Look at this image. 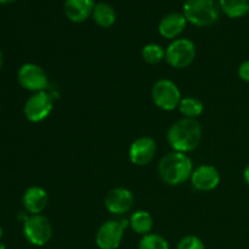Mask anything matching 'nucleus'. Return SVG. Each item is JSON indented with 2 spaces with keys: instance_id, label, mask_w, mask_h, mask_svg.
<instances>
[{
  "instance_id": "1",
  "label": "nucleus",
  "mask_w": 249,
  "mask_h": 249,
  "mask_svg": "<svg viewBox=\"0 0 249 249\" xmlns=\"http://www.w3.org/2000/svg\"><path fill=\"white\" fill-rule=\"evenodd\" d=\"M170 147L177 152L187 153L196 150L202 140V126L196 119L182 118L172 124L167 134Z\"/></svg>"
},
{
  "instance_id": "2",
  "label": "nucleus",
  "mask_w": 249,
  "mask_h": 249,
  "mask_svg": "<svg viewBox=\"0 0 249 249\" xmlns=\"http://www.w3.org/2000/svg\"><path fill=\"white\" fill-rule=\"evenodd\" d=\"M158 173L160 177L165 184L170 186H178L182 182L191 179L194 173V164L192 160L186 153L173 152L167 153L160 160L158 164Z\"/></svg>"
},
{
  "instance_id": "3",
  "label": "nucleus",
  "mask_w": 249,
  "mask_h": 249,
  "mask_svg": "<svg viewBox=\"0 0 249 249\" xmlns=\"http://www.w3.org/2000/svg\"><path fill=\"white\" fill-rule=\"evenodd\" d=\"M220 6L216 0H185L184 16L197 27H209L216 23Z\"/></svg>"
},
{
  "instance_id": "4",
  "label": "nucleus",
  "mask_w": 249,
  "mask_h": 249,
  "mask_svg": "<svg viewBox=\"0 0 249 249\" xmlns=\"http://www.w3.org/2000/svg\"><path fill=\"white\" fill-rule=\"evenodd\" d=\"M23 233L31 245L45 246L53 237V226L50 220L41 214H33L23 223Z\"/></svg>"
},
{
  "instance_id": "5",
  "label": "nucleus",
  "mask_w": 249,
  "mask_h": 249,
  "mask_svg": "<svg viewBox=\"0 0 249 249\" xmlns=\"http://www.w3.org/2000/svg\"><path fill=\"white\" fill-rule=\"evenodd\" d=\"M196 57V45L192 40L179 38L173 40L165 50V61L174 68H186Z\"/></svg>"
},
{
  "instance_id": "6",
  "label": "nucleus",
  "mask_w": 249,
  "mask_h": 249,
  "mask_svg": "<svg viewBox=\"0 0 249 249\" xmlns=\"http://www.w3.org/2000/svg\"><path fill=\"white\" fill-rule=\"evenodd\" d=\"M152 100L158 108L163 111H173L179 107L181 92L174 82L169 79H160L152 87Z\"/></svg>"
},
{
  "instance_id": "7",
  "label": "nucleus",
  "mask_w": 249,
  "mask_h": 249,
  "mask_svg": "<svg viewBox=\"0 0 249 249\" xmlns=\"http://www.w3.org/2000/svg\"><path fill=\"white\" fill-rule=\"evenodd\" d=\"M129 225L125 219L108 220L102 224L96 232V245L100 249H117L123 240L124 230Z\"/></svg>"
},
{
  "instance_id": "8",
  "label": "nucleus",
  "mask_w": 249,
  "mask_h": 249,
  "mask_svg": "<svg viewBox=\"0 0 249 249\" xmlns=\"http://www.w3.org/2000/svg\"><path fill=\"white\" fill-rule=\"evenodd\" d=\"M53 102L46 91L34 92L24 104V116L32 123H39L48 118L53 112Z\"/></svg>"
},
{
  "instance_id": "9",
  "label": "nucleus",
  "mask_w": 249,
  "mask_h": 249,
  "mask_svg": "<svg viewBox=\"0 0 249 249\" xmlns=\"http://www.w3.org/2000/svg\"><path fill=\"white\" fill-rule=\"evenodd\" d=\"M17 80L23 89L38 92L45 91L49 84L45 71L36 63H24L17 72Z\"/></svg>"
},
{
  "instance_id": "10",
  "label": "nucleus",
  "mask_w": 249,
  "mask_h": 249,
  "mask_svg": "<svg viewBox=\"0 0 249 249\" xmlns=\"http://www.w3.org/2000/svg\"><path fill=\"white\" fill-rule=\"evenodd\" d=\"M156 151H157L156 141L150 136H141L130 145L129 158H130L133 164L143 167V165H147L152 162Z\"/></svg>"
},
{
  "instance_id": "11",
  "label": "nucleus",
  "mask_w": 249,
  "mask_h": 249,
  "mask_svg": "<svg viewBox=\"0 0 249 249\" xmlns=\"http://www.w3.org/2000/svg\"><path fill=\"white\" fill-rule=\"evenodd\" d=\"M134 204V195L125 187H114L109 190L105 198L107 211L116 215L128 213Z\"/></svg>"
},
{
  "instance_id": "12",
  "label": "nucleus",
  "mask_w": 249,
  "mask_h": 249,
  "mask_svg": "<svg viewBox=\"0 0 249 249\" xmlns=\"http://www.w3.org/2000/svg\"><path fill=\"white\" fill-rule=\"evenodd\" d=\"M191 182L192 186L198 191H212L220 182V174L213 165L204 164L194 170Z\"/></svg>"
},
{
  "instance_id": "13",
  "label": "nucleus",
  "mask_w": 249,
  "mask_h": 249,
  "mask_svg": "<svg viewBox=\"0 0 249 249\" xmlns=\"http://www.w3.org/2000/svg\"><path fill=\"white\" fill-rule=\"evenodd\" d=\"M94 7V0H66L63 5L66 17L74 23H80L89 18Z\"/></svg>"
},
{
  "instance_id": "14",
  "label": "nucleus",
  "mask_w": 249,
  "mask_h": 249,
  "mask_svg": "<svg viewBox=\"0 0 249 249\" xmlns=\"http://www.w3.org/2000/svg\"><path fill=\"white\" fill-rule=\"evenodd\" d=\"M187 24L186 17L184 14H179V12H172V14L167 15L160 19V24H158V31L162 36L167 39H174L178 38L182 32L185 31Z\"/></svg>"
},
{
  "instance_id": "15",
  "label": "nucleus",
  "mask_w": 249,
  "mask_h": 249,
  "mask_svg": "<svg viewBox=\"0 0 249 249\" xmlns=\"http://www.w3.org/2000/svg\"><path fill=\"white\" fill-rule=\"evenodd\" d=\"M49 195L43 187L32 186L26 190L23 195V206L31 215L40 214L48 207Z\"/></svg>"
},
{
  "instance_id": "16",
  "label": "nucleus",
  "mask_w": 249,
  "mask_h": 249,
  "mask_svg": "<svg viewBox=\"0 0 249 249\" xmlns=\"http://www.w3.org/2000/svg\"><path fill=\"white\" fill-rule=\"evenodd\" d=\"M92 18L97 26L102 28H108L113 26L117 19L116 10L106 2H97L95 4L94 11H92Z\"/></svg>"
},
{
  "instance_id": "17",
  "label": "nucleus",
  "mask_w": 249,
  "mask_h": 249,
  "mask_svg": "<svg viewBox=\"0 0 249 249\" xmlns=\"http://www.w3.org/2000/svg\"><path fill=\"white\" fill-rule=\"evenodd\" d=\"M129 225L139 235H147L151 233L153 229V218L148 212L138 211L131 215L129 220Z\"/></svg>"
},
{
  "instance_id": "18",
  "label": "nucleus",
  "mask_w": 249,
  "mask_h": 249,
  "mask_svg": "<svg viewBox=\"0 0 249 249\" xmlns=\"http://www.w3.org/2000/svg\"><path fill=\"white\" fill-rule=\"evenodd\" d=\"M219 6L231 18H238L248 14L249 0H219Z\"/></svg>"
},
{
  "instance_id": "19",
  "label": "nucleus",
  "mask_w": 249,
  "mask_h": 249,
  "mask_svg": "<svg viewBox=\"0 0 249 249\" xmlns=\"http://www.w3.org/2000/svg\"><path fill=\"white\" fill-rule=\"evenodd\" d=\"M179 109L184 114L185 118L196 119L197 117H199L202 114L204 106L201 100L196 99L194 96H187L181 99L179 105Z\"/></svg>"
},
{
  "instance_id": "20",
  "label": "nucleus",
  "mask_w": 249,
  "mask_h": 249,
  "mask_svg": "<svg viewBox=\"0 0 249 249\" xmlns=\"http://www.w3.org/2000/svg\"><path fill=\"white\" fill-rule=\"evenodd\" d=\"M141 55H142L145 62L150 63V65H157L165 58V50L158 44L152 43L143 46Z\"/></svg>"
},
{
  "instance_id": "21",
  "label": "nucleus",
  "mask_w": 249,
  "mask_h": 249,
  "mask_svg": "<svg viewBox=\"0 0 249 249\" xmlns=\"http://www.w3.org/2000/svg\"><path fill=\"white\" fill-rule=\"evenodd\" d=\"M139 249H169V243L157 233H147L139 242Z\"/></svg>"
},
{
  "instance_id": "22",
  "label": "nucleus",
  "mask_w": 249,
  "mask_h": 249,
  "mask_svg": "<svg viewBox=\"0 0 249 249\" xmlns=\"http://www.w3.org/2000/svg\"><path fill=\"white\" fill-rule=\"evenodd\" d=\"M177 249H206V247L201 238L194 235H189L179 241Z\"/></svg>"
},
{
  "instance_id": "23",
  "label": "nucleus",
  "mask_w": 249,
  "mask_h": 249,
  "mask_svg": "<svg viewBox=\"0 0 249 249\" xmlns=\"http://www.w3.org/2000/svg\"><path fill=\"white\" fill-rule=\"evenodd\" d=\"M238 77L245 82L249 83V60L245 61L242 65L238 67Z\"/></svg>"
},
{
  "instance_id": "24",
  "label": "nucleus",
  "mask_w": 249,
  "mask_h": 249,
  "mask_svg": "<svg viewBox=\"0 0 249 249\" xmlns=\"http://www.w3.org/2000/svg\"><path fill=\"white\" fill-rule=\"evenodd\" d=\"M243 177H245V181L247 182V185L249 186V163L247 167H246L245 172H243Z\"/></svg>"
},
{
  "instance_id": "25",
  "label": "nucleus",
  "mask_w": 249,
  "mask_h": 249,
  "mask_svg": "<svg viewBox=\"0 0 249 249\" xmlns=\"http://www.w3.org/2000/svg\"><path fill=\"white\" fill-rule=\"evenodd\" d=\"M2 65H4V55H2V51L0 50V70H1Z\"/></svg>"
},
{
  "instance_id": "26",
  "label": "nucleus",
  "mask_w": 249,
  "mask_h": 249,
  "mask_svg": "<svg viewBox=\"0 0 249 249\" xmlns=\"http://www.w3.org/2000/svg\"><path fill=\"white\" fill-rule=\"evenodd\" d=\"M12 1H15V0H0V4H9Z\"/></svg>"
},
{
  "instance_id": "27",
  "label": "nucleus",
  "mask_w": 249,
  "mask_h": 249,
  "mask_svg": "<svg viewBox=\"0 0 249 249\" xmlns=\"http://www.w3.org/2000/svg\"><path fill=\"white\" fill-rule=\"evenodd\" d=\"M1 237H2V229L1 226H0V241H1Z\"/></svg>"
},
{
  "instance_id": "28",
  "label": "nucleus",
  "mask_w": 249,
  "mask_h": 249,
  "mask_svg": "<svg viewBox=\"0 0 249 249\" xmlns=\"http://www.w3.org/2000/svg\"><path fill=\"white\" fill-rule=\"evenodd\" d=\"M0 249H5V246L1 245V243H0Z\"/></svg>"
},
{
  "instance_id": "29",
  "label": "nucleus",
  "mask_w": 249,
  "mask_h": 249,
  "mask_svg": "<svg viewBox=\"0 0 249 249\" xmlns=\"http://www.w3.org/2000/svg\"><path fill=\"white\" fill-rule=\"evenodd\" d=\"M248 15H249V10H248Z\"/></svg>"
}]
</instances>
